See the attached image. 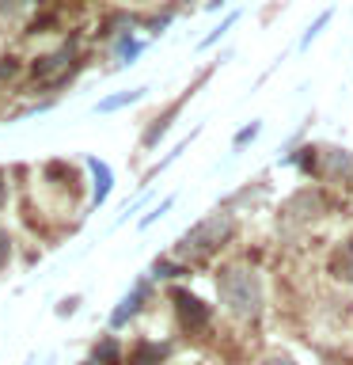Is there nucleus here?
Returning <instances> with one entry per match:
<instances>
[{
    "mask_svg": "<svg viewBox=\"0 0 353 365\" xmlns=\"http://www.w3.org/2000/svg\"><path fill=\"white\" fill-rule=\"evenodd\" d=\"M164 354H167L164 346H141V350H137V358H133V361H137V365H152V361H159V358H164Z\"/></svg>",
    "mask_w": 353,
    "mask_h": 365,
    "instance_id": "nucleus-10",
    "label": "nucleus"
},
{
    "mask_svg": "<svg viewBox=\"0 0 353 365\" xmlns=\"http://www.w3.org/2000/svg\"><path fill=\"white\" fill-rule=\"evenodd\" d=\"M255 133H258V125H247V130H243V133L236 137V145H243V141H251V137H255Z\"/></svg>",
    "mask_w": 353,
    "mask_h": 365,
    "instance_id": "nucleus-14",
    "label": "nucleus"
},
{
    "mask_svg": "<svg viewBox=\"0 0 353 365\" xmlns=\"http://www.w3.org/2000/svg\"><path fill=\"white\" fill-rule=\"evenodd\" d=\"M137 53H141V46H137V42H130V38L118 42V57H122V65L130 61V57H137Z\"/></svg>",
    "mask_w": 353,
    "mask_h": 365,
    "instance_id": "nucleus-12",
    "label": "nucleus"
},
{
    "mask_svg": "<svg viewBox=\"0 0 353 365\" xmlns=\"http://www.w3.org/2000/svg\"><path fill=\"white\" fill-rule=\"evenodd\" d=\"M330 267H334L338 278H353V240H349V244H342V251L334 255V262H330Z\"/></svg>",
    "mask_w": 353,
    "mask_h": 365,
    "instance_id": "nucleus-9",
    "label": "nucleus"
},
{
    "mask_svg": "<svg viewBox=\"0 0 353 365\" xmlns=\"http://www.w3.org/2000/svg\"><path fill=\"white\" fill-rule=\"evenodd\" d=\"M266 365H293V361H289V358H270Z\"/></svg>",
    "mask_w": 353,
    "mask_h": 365,
    "instance_id": "nucleus-16",
    "label": "nucleus"
},
{
    "mask_svg": "<svg viewBox=\"0 0 353 365\" xmlns=\"http://www.w3.org/2000/svg\"><path fill=\"white\" fill-rule=\"evenodd\" d=\"M171 297H175V304H179V316H182V324H186V327H194V331H198V327H205V324H209V308H205V304L198 301V297H190V293H182V289H175Z\"/></svg>",
    "mask_w": 353,
    "mask_h": 365,
    "instance_id": "nucleus-3",
    "label": "nucleus"
},
{
    "mask_svg": "<svg viewBox=\"0 0 353 365\" xmlns=\"http://www.w3.org/2000/svg\"><path fill=\"white\" fill-rule=\"evenodd\" d=\"M0 205H4V190H0Z\"/></svg>",
    "mask_w": 353,
    "mask_h": 365,
    "instance_id": "nucleus-17",
    "label": "nucleus"
},
{
    "mask_svg": "<svg viewBox=\"0 0 353 365\" xmlns=\"http://www.w3.org/2000/svg\"><path fill=\"white\" fill-rule=\"evenodd\" d=\"M144 96V88H133V91H122V96H110V99H102L99 103V114H107V110H118V107H125V103H137V99H141Z\"/></svg>",
    "mask_w": 353,
    "mask_h": 365,
    "instance_id": "nucleus-8",
    "label": "nucleus"
},
{
    "mask_svg": "<svg viewBox=\"0 0 353 365\" xmlns=\"http://www.w3.org/2000/svg\"><path fill=\"white\" fill-rule=\"evenodd\" d=\"M91 171H95V205L107 202V194H110V168L107 164H99V160H91Z\"/></svg>",
    "mask_w": 353,
    "mask_h": 365,
    "instance_id": "nucleus-7",
    "label": "nucleus"
},
{
    "mask_svg": "<svg viewBox=\"0 0 353 365\" xmlns=\"http://www.w3.org/2000/svg\"><path fill=\"white\" fill-rule=\"evenodd\" d=\"M8 262V232H0V267Z\"/></svg>",
    "mask_w": 353,
    "mask_h": 365,
    "instance_id": "nucleus-13",
    "label": "nucleus"
},
{
    "mask_svg": "<svg viewBox=\"0 0 353 365\" xmlns=\"http://www.w3.org/2000/svg\"><path fill=\"white\" fill-rule=\"evenodd\" d=\"M216 289H221V301L228 304V312H232V316H258L262 289H258V278H255L247 267H228V270H221Z\"/></svg>",
    "mask_w": 353,
    "mask_h": 365,
    "instance_id": "nucleus-1",
    "label": "nucleus"
},
{
    "mask_svg": "<svg viewBox=\"0 0 353 365\" xmlns=\"http://www.w3.org/2000/svg\"><path fill=\"white\" fill-rule=\"evenodd\" d=\"M73 42H68L65 46V50H57L53 57H46V61H38V65H34V76H38V80H53L57 73H65V68L68 65H73Z\"/></svg>",
    "mask_w": 353,
    "mask_h": 365,
    "instance_id": "nucleus-4",
    "label": "nucleus"
},
{
    "mask_svg": "<svg viewBox=\"0 0 353 365\" xmlns=\"http://www.w3.org/2000/svg\"><path fill=\"white\" fill-rule=\"evenodd\" d=\"M95 358H99V361H107V365H118V346H114V342L107 339V342H102V346L95 350Z\"/></svg>",
    "mask_w": 353,
    "mask_h": 365,
    "instance_id": "nucleus-11",
    "label": "nucleus"
},
{
    "mask_svg": "<svg viewBox=\"0 0 353 365\" xmlns=\"http://www.w3.org/2000/svg\"><path fill=\"white\" fill-rule=\"evenodd\" d=\"M141 301H144V285H137V289H133V293L122 301V308H118V312L110 316V324H114V327H122L125 319H130V316L137 312V308H141Z\"/></svg>",
    "mask_w": 353,
    "mask_h": 365,
    "instance_id": "nucleus-5",
    "label": "nucleus"
},
{
    "mask_svg": "<svg viewBox=\"0 0 353 365\" xmlns=\"http://www.w3.org/2000/svg\"><path fill=\"white\" fill-rule=\"evenodd\" d=\"M327 168H330V175H349L353 179V153H346V148H330Z\"/></svg>",
    "mask_w": 353,
    "mask_h": 365,
    "instance_id": "nucleus-6",
    "label": "nucleus"
},
{
    "mask_svg": "<svg viewBox=\"0 0 353 365\" xmlns=\"http://www.w3.org/2000/svg\"><path fill=\"white\" fill-rule=\"evenodd\" d=\"M11 73H16V61H0V80L11 76Z\"/></svg>",
    "mask_w": 353,
    "mask_h": 365,
    "instance_id": "nucleus-15",
    "label": "nucleus"
},
{
    "mask_svg": "<svg viewBox=\"0 0 353 365\" xmlns=\"http://www.w3.org/2000/svg\"><path fill=\"white\" fill-rule=\"evenodd\" d=\"M228 232H232V217L213 213L209 221H201L198 228H190V232L179 240V255H205V251H213Z\"/></svg>",
    "mask_w": 353,
    "mask_h": 365,
    "instance_id": "nucleus-2",
    "label": "nucleus"
}]
</instances>
